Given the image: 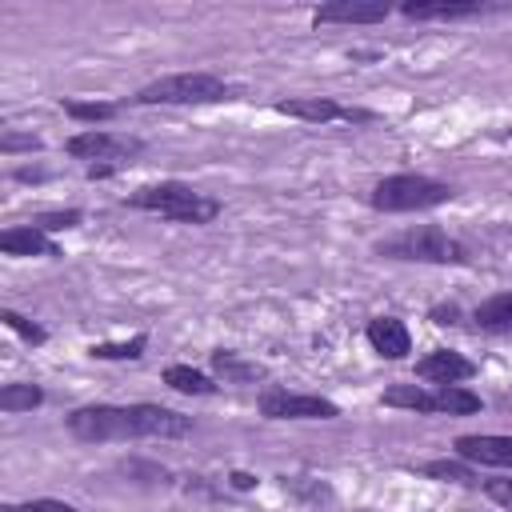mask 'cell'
<instances>
[{
  "instance_id": "6da1fadb",
  "label": "cell",
  "mask_w": 512,
  "mask_h": 512,
  "mask_svg": "<svg viewBox=\"0 0 512 512\" xmlns=\"http://www.w3.org/2000/svg\"><path fill=\"white\" fill-rule=\"evenodd\" d=\"M68 432L84 444H128V440H184L192 416L164 404H84L68 412Z\"/></svg>"
},
{
  "instance_id": "7a4b0ae2",
  "label": "cell",
  "mask_w": 512,
  "mask_h": 512,
  "mask_svg": "<svg viewBox=\"0 0 512 512\" xmlns=\"http://www.w3.org/2000/svg\"><path fill=\"white\" fill-rule=\"evenodd\" d=\"M128 208H140V212H156L172 224H212L220 216V200L192 188V184H180V180H160V184H144L136 188L128 200Z\"/></svg>"
},
{
  "instance_id": "3957f363",
  "label": "cell",
  "mask_w": 512,
  "mask_h": 512,
  "mask_svg": "<svg viewBox=\"0 0 512 512\" xmlns=\"http://www.w3.org/2000/svg\"><path fill=\"white\" fill-rule=\"evenodd\" d=\"M376 252L388 256V260H416V264H468V260H472L468 244H460L456 236H448V232L436 228V224L404 228L400 236L380 240Z\"/></svg>"
},
{
  "instance_id": "277c9868",
  "label": "cell",
  "mask_w": 512,
  "mask_h": 512,
  "mask_svg": "<svg viewBox=\"0 0 512 512\" xmlns=\"http://www.w3.org/2000/svg\"><path fill=\"white\" fill-rule=\"evenodd\" d=\"M236 92L240 88H232L216 72H172L144 84L132 100L136 104H220V100H236Z\"/></svg>"
},
{
  "instance_id": "5b68a950",
  "label": "cell",
  "mask_w": 512,
  "mask_h": 512,
  "mask_svg": "<svg viewBox=\"0 0 512 512\" xmlns=\"http://www.w3.org/2000/svg\"><path fill=\"white\" fill-rule=\"evenodd\" d=\"M452 196H456V188L444 184V180H432V176H420V172H396V176L376 180L368 204L376 212H424V208L448 204Z\"/></svg>"
},
{
  "instance_id": "8992f818",
  "label": "cell",
  "mask_w": 512,
  "mask_h": 512,
  "mask_svg": "<svg viewBox=\"0 0 512 512\" xmlns=\"http://www.w3.org/2000/svg\"><path fill=\"white\" fill-rule=\"evenodd\" d=\"M388 408H408V412H420V416H432V412H448V416H472L480 412V396L464 384H432V388H420V384H392L384 388L380 396Z\"/></svg>"
},
{
  "instance_id": "52a82bcc",
  "label": "cell",
  "mask_w": 512,
  "mask_h": 512,
  "mask_svg": "<svg viewBox=\"0 0 512 512\" xmlns=\"http://www.w3.org/2000/svg\"><path fill=\"white\" fill-rule=\"evenodd\" d=\"M64 152L76 156V160H104V164H124L132 156L144 152V140L140 136H128V132H104V128H84L76 136L64 140Z\"/></svg>"
},
{
  "instance_id": "ba28073f",
  "label": "cell",
  "mask_w": 512,
  "mask_h": 512,
  "mask_svg": "<svg viewBox=\"0 0 512 512\" xmlns=\"http://www.w3.org/2000/svg\"><path fill=\"white\" fill-rule=\"evenodd\" d=\"M264 420H336L340 408L312 392H288V388H264L256 400Z\"/></svg>"
},
{
  "instance_id": "9c48e42d",
  "label": "cell",
  "mask_w": 512,
  "mask_h": 512,
  "mask_svg": "<svg viewBox=\"0 0 512 512\" xmlns=\"http://www.w3.org/2000/svg\"><path fill=\"white\" fill-rule=\"evenodd\" d=\"M276 112H280V116L308 120V124H332V120L368 124V120H376L372 112L348 108V104H340V100H332V96H292V100H276Z\"/></svg>"
},
{
  "instance_id": "30bf717a",
  "label": "cell",
  "mask_w": 512,
  "mask_h": 512,
  "mask_svg": "<svg viewBox=\"0 0 512 512\" xmlns=\"http://www.w3.org/2000/svg\"><path fill=\"white\" fill-rule=\"evenodd\" d=\"M416 376L428 384H460L476 376V364L456 348H432L428 356L416 360Z\"/></svg>"
},
{
  "instance_id": "8fae6325",
  "label": "cell",
  "mask_w": 512,
  "mask_h": 512,
  "mask_svg": "<svg viewBox=\"0 0 512 512\" xmlns=\"http://www.w3.org/2000/svg\"><path fill=\"white\" fill-rule=\"evenodd\" d=\"M388 12L392 8L384 0H332L312 12V24H380Z\"/></svg>"
},
{
  "instance_id": "7c38bea8",
  "label": "cell",
  "mask_w": 512,
  "mask_h": 512,
  "mask_svg": "<svg viewBox=\"0 0 512 512\" xmlns=\"http://www.w3.org/2000/svg\"><path fill=\"white\" fill-rule=\"evenodd\" d=\"M456 456L468 464H488V468H512V436H456Z\"/></svg>"
},
{
  "instance_id": "4fadbf2b",
  "label": "cell",
  "mask_w": 512,
  "mask_h": 512,
  "mask_svg": "<svg viewBox=\"0 0 512 512\" xmlns=\"http://www.w3.org/2000/svg\"><path fill=\"white\" fill-rule=\"evenodd\" d=\"M364 336H368L372 352H380L384 360H404L412 352V336H408L404 320H396V316H372Z\"/></svg>"
},
{
  "instance_id": "5bb4252c",
  "label": "cell",
  "mask_w": 512,
  "mask_h": 512,
  "mask_svg": "<svg viewBox=\"0 0 512 512\" xmlns=\"http://www.w3.org/2000/svg\"><path fill=\"white\" fill-rule=\"evenodd\" d=\"M492 8L496 4H484V0H408V4H400V12L408 20H464V16H480Z\"/></svg>"
},
{
  "instance_id": "9a60e30c",
  "label": "cell",
  "mask_w": 512,
  "mask_h": 512,
  "mask_svg": "<svg viewBox=\"0 0 512 512\" xmlns=\"http://www.w3.org/2000/svg\"><path fill=\"white\" fill-rule=\"evenodd\" d=\"M0 252L8 256H60L56 240L48 232H40L36 224H16L0 232Z\"/></svg>"
},
{
  "instance_id": "2e32d148",
  "label": "cell",
  "mask_w": 512,
  "mask_h": 512,
  "mask_svg": "<svg viewBox=\"0 0 512 512\" xmlns=\"http://www.w3.org/2000/svg\"><path fill=\"white\" fill-rule=\"evenodd\" d=\"M472 320L480 332H512V292H496V296L480 300Z\"/></svg>"
},
{
  "instance_id": "e0dca14e",
  "label": "cell",
  "mask_w": 512,
  "mask_h": 512,
  "mask_svg": "<svg viewBox=\"0 0 512 512\" xmlns=\"http://www.w3.org/2000/svg\"><path fill=\"white\" fill-rule=\"evenodd\" d=\"M212 372L224 376V384H252V380H264L268 372L256 364V360H240L236 352H212Z\"/></svg>"
},
{
  "instance_id": "ac0fdd59",
  "label": "cell",
  "mask_w": 512,
  "mask_h": 512,
  "mask_svg": "<svg viewBox=\"0 0 512 512\" xmlns=\"http://www.w3.org/2000/svg\"><path fill=\"white\" fill-rule=\"evenodd\" d=\"M164 384L176 388V392H184V396H212L216 392V384L204 372H196L192 364H168L164 368Z\"/></svg>"
},
{
  "instance_id": "d6986e66",
  "label": "cell",
  "mask_w": 512,
  "mask_h": 512,
  "mask_svg": "<svg viewBox=\"0 0 512 512\" xmlns=\"http://www.w3.org/2000/svg\"><path fill=\"white\" fill-rule=\"evenodd\" d=\"M36 404H44V388L40 384H4L0 388V412H32Z\"/></svg>"
},
{
  "instance_id": "ffe728a7",
  "label": "cell",
  "mask_w": 512,
  "mask_h": 512,
  "mask_svg": "<svg viewBox=\"0 0 512 512\" xmlns=\"http://www.w3.org/2000/svg\"><path fill=\"white\" fill-rule=\"evenodd\" d=\"M420 472L424 476H432V480H456V484H480V476L468 468V460L460 464V460H428V464H420Z\"/></svg>"
},
{
  "instance_id": "44dd1931",
  "label": "cell",
  "mask_w": 512,
  "mask_h": 512,
  "mask_svg": "<svg viewBox=\"0 0 512 512\" xmlns=\"http://www.w3.org/2000/svg\"><path fill=\"white\" fill-rule=\"evenodd\" d=\"M64 112L72 120H88V124H100V120H112L120 112V104H108V100H64Z\"/></svg>"
},
{
  "instance_id": "7402d4cb",
  "label": "cell",
  "mask_w": 512,
  "mask_h": 512,
  "mask_svg": "<svg viewBox=\"0 0 512 512\" xmlns=\"http://www.w3.org/2000/svg\"><path fill=\"white\" fill-rule=\"evenodd\" d=\"M144 348H148V336H132L124 344H92L88 356L92 360H140Z\"/></svg>"
},
{
  "instance_id": "603a6c76",
  "label": "cell",
  "mask_w": 512,
  "mask_h": 512,
  "mask_svg": "<svg viewBox=\"0 0 512 512\" xmlns=\"http://www.w3.org/2000/svg\"><path fill=\"white\" fill-rule=\"evenodd\" d=\"M0 320H4L16 336H24L28 344H44V340H48V332H44L36 320H28V316H20V312H12V308H0Z\"/></svg>"
},
{
  "instance_id": "cb8c5ba5",
  "label": "cell",
  "mask_w": 512,
  "mask_h": 512,
  "mask_svg": "<svg viewBox=\"0 0 512 512\" xmlns=\"http://www.w3.org/2000/svg\"><path fill=\"white\" fill-rule=\"evenodd\" d=\"M80 220H84V212H80V208H64V212H40V216H36L32 224H36L40 232H48V236H52V232H64V228H76Z\"/></svg>"
},
{
  "instance_id": "d4e9b609",
  "label": "cell",
  "mask_w": 512,
  "mask_h": 512,
  "mask_svg": "<svg viewBox=\"0 0 512 512\" xmlns=\"http://www.w3.org/2000/svg\"><path fill=\"white\" fill-rule=\"evenodd\" d=\"M0 512H80L64 500H52V496H36V500H24V504H4Z\"/></svg>"
},
{
  "instance_id": "484cf974",
  "label": "cell",
  "mask_w": 512,
  "mask_h": 512,
  "mask_svg": "<svg viewBox=\"0 0 512 512\" xmlns=\"http://www.w3.org/2000/svg\"><path fill=\"white\" fill-rule=\"evenodd\" d=\"M484 492H488V500H496V504L512 508V480H488V484H484Z\"/></svg>"
},
{
  "instance_id": "4316f807",
  "label": "cell",
  "mask_w": 512,
  "mask_h": 512,
  "mask_svg": "<svg viewBox=\"0 0 512 512\" xmlns=\"http://www.w3.org/2000/svg\"><path fill=\"white\" fill-rule=\"evenodd\" d=\"M0 148L4 152H20V148H40V136H16V132H4V140H0Z\"/></svg>"
},
{
  "instance_id": "83f0119b",
  "label": "cell",
  "mask_w": 512,
  "mask_h": 512,
  "mask_svg": "<svg viewBox=\"0 0 512 512\" xmlns=\"http://www.w3.org/2000/svg\"><path fill=\"white\" fill-rule=\"evenodd\" d=\"M432 320H436V324H456V320H460V308H456V304H436V308H432Z\"/></svg>"
},
{
  "instance_id": "f1b7e54d",
  "label": "cell",
  "mask_w": 512,
  "mask_h": 512,
  "mask_svg": "<svg viewBox=\"0 0 512 512\" xmlns=\"http://www.w3.org/2000/svg\"><path fill=\"white\" fill-rule=\"evenodd\" d=\"M228 484H232V488H240V492H248V488H256L260 480H256L252 472H228Z\"/></svg>"
},
{
  "instance_id": "f546056e",
  "label": "cell",
  "mask_w": 512,
  "mask_h": 512,
  "mask_svg": "<svg viewBox=\"0 0 512 512\" xmlns=\"http://www.w3.org/2000/svg\"><path fill=\"white\" fill-rule=\"evenodd\" d=\"M116 168L120 164H92L88 168V180H108V176H116Z\"/></svg>"
}]
</instances>
